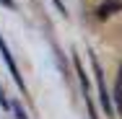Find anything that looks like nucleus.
Listing matches in <instances>:
<instances>
[{"label": "nucleus", "instance_id": "obj_3", "mask_svg": "<svg viewBox=\"0 0 122 119\" xmlns=\"http://www.w3.org/2000/svg\"><path fill=\"white\" fill-rule=\"evenodd\" d=\"M114 13H122V0H104L96 8V18L99 21H107V18H112Z\"/></svg>", "mask_w": 122, "mask_h": 119}, {"label": "nucleus", "instance_id": "obj_5", "mask_svg": "<svg viewBox=\"0 0 122 119\" xmlns=\"http://www.w3.org/2000/svg\"><path fill=\"white\" fill-rule=\"evenodd\" d=\"M0 106H3V111H13V104L8 101V96H5L3 88H0Z\"/></svg>", "mask_w": 122, "mask_h": 119}, {"label": "nucleus", "instance_id": "obj_1", "mask_svg": "<svg viewBox=\"0 0 122 119\" xmlns=\"http://www.w3.org/2000/svg\"><path fill=\"white\" fill-rule=\"evenodd\" d=\"M91 67H94V75H96V86H99V101H101V109L107 111V117L114 119V98L107 91V83H104V72H101V65L99 60L91 54Z\"/></svg>", "mask_w": 122, "mask_h": 119}, {"label": "nucleus", "instance_id": "obj_7", "mask_svg": "<svg viewBox=\"0 0 122 119\" xmlns=\"http://www.w3.org/2000/svg\"><path fill=\"white\" fill-rule=\"evenodd\" d=\"M0 5H5V8H10V10H16V0H0Z\"/></svg>", "mask_w": 122, "mask_h": 119}, {"label": "nucleus", "instance_id": "obj_6", "mask_svg": "<svg viewBox=\"0 0 122 119\" xmlns=\"http://www.w3.org/2000/svg\"><path fill=\"white\" fill-rule=\"evenodd\" d=\"M13 114H16V119H29V114L24 111V106H21V104H13Z\"/></svg>", "mask_w": 122, "mask_h": 119}, {"label": "nucleus", "instance_id": "obj_2", "mask_svg": "<svg viewBox=\"0 0 122 119\" xmlns=\"http://www.w3.org/2000/svg\"><path fill=\"white\" fill-rule=\"evenodd\" d=\"M0 54H3V62H5V67H8V72H10V78L16 80V86H18L21 91H26V83H24V78H21V72H18V65H16V60H13L8 44H5L3 34H0Z\"/></svg>", "mask_w": 122, "mask_h": 119}, {"label": "nucleus", "instance_id": "obj_4", "mask_svg": "<svg viewBox=\"0 0 122 119\" xmlns=\"http://www.w3.org/2000/svg\"><path fill=\"white\" fill-rule=\"evenodd\" d=\"M112 98H114V104H117V111L122 114V65H120V72H117V83H114Z\"/></svg>", "mask_w": 122, "mask_h": 119}]
</instances>
